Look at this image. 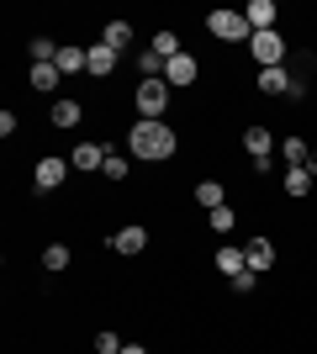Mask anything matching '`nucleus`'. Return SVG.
<instances>
[{
    "instance_id": "obj_18",
    "label": "nucleus",
    "mask_w": 317,
    "mask_h": 354,
    "mask_svg": "<svg viewBox=\"0 0 317 354\" xmlns=\"http://www.w3.org/2000/svg\"><path fill=\"white\" fill-rule=\"evenodd\" d=\"M148 48H153V53H159L164 64H169V59H180V53H185V48H180V37H175L169 27H164V32H153V43H148Z\"/></svg>"
},
{
    "instance_id": "obj_27",
    "label": "nucleus",
    "mask_w": 317,
    "mask_h": 354,
    "mask_svg": "<svg viewBox=\"0 0 317 354\" xmlns=\"http://www.w3.org/2000/svg\"><path fill=\"white\" fill-rule=\"evenodd\" d=\"M106 180H127V153H106Z\"/></svg>"
},
{
    "instance_id": "obj_12",
    "label": "nucleus",
    "mask_w": 317,
    "mask_h": 354,
    "mask_svg": "<svg viewBox=\"0 0 317 354\" xmlns=\"http://www.w3.org/2000/svg\"><path fill=\"white\" fill-rule=\"evenodd\" d=\"M243 16H249V27H254V32H270L275 27V0H249Z\"/></svg>"
},
{
    "instance_id": "obj_17",
    "label": "nucleus",
    "mask_w": 317,
    "mask_h": 354,
    "mask_svg": "<svg viewBox=\"0 0 317 354\" xmlns=\"http://www.w3.org/2000/svg\"><path fill=\"white\" fill-rule=\"evenodd\" d=\"M117 64H122L117 48H106V43H95V48H90V74H111Z\"/></svg>"
},
{
    "instance_id": "obj_28",
    "label": "nucleus",
    "mask_w": 317,
    "mask_h": 354,
    "mask_svg": "<svg viewBox=\"0 0 317 354\" xmlns=\"http://www.w3.org/2000/svg\"><path fill=\"white\" fill-rule=\"evenodd\" d=\"M227 286H233V291H238V296H249V291H254V286H259V275H254V270H238V275H233V281H227Z\"/></svg>"
},
{
    "instance_id": "obj_6",
    "label": "nucleus",
    "mask_w": 317,
    "mask_h": 354,
    "mask_svg": "<svg viewBox=\"0 0 317 354\" xmlns=\"http://www.w3.org/2000/svg\"><path fill=\"white\" fill-rule=\"evenodd\" d=\"M69 169H85V175L106 169V148L101 143H75V148H69Z\"/></svg>"
},
{
    "instance_id": "obj_3",
    "label": "nucleus",
    "mask_w": 317,
    "mask_h": 354,
    "mask_svg": "<svg viewBox=\"0 0 317 354\" xmlns=\"http://www.w3.org/2000/svg\"><path fill=\"white\" fill-rule=\"evenodd\" d=\"M206 32L217 37V43H249V37H254V27H249V16H243V11H211Z\"/></svg>"
},
{
    "instance_id": "obj_19",
    "label": "nucleus",
    "mask_w": 317,
    "mask_h": 354,
    "mask_svg": "<svg viewBox=\"0 0 317 354\" xmlns=\"http://www.w3.org/2000/svg\"><path fill=\"white\" fill-rule=\"evenodd\" d=\"M27 80H32V90H59V80H64V74H59V64H32V74H27Z\"/></svg>"
},
{
    "instance_id": "obj_26",
    "label": "nucleus",
    "mask_w": 317,
    "mask_h": 354,
    "mask_svg": "<svg viewBox=\"0 0 317 354\" xmlns=\"http://www.w3.org/2000/svg\"><path fill=\"white\" fill-rule=\"evenodd\" d=\"M27 53H32V64H59V48L48 43V37H32V48H27Z\"/></svg>"
},
{
    "instance_id": "obj_10",
    "label": "nucleus",
    "mask_w": 317,
    "mask_h": 354,
    "mask_svg": "<svg viewBox=\"0 0 317 354\" xmlns=\"http://www.w3.org/2000/svg\"><path fill=\"white\" fill-rule=\"evenodd\" d=\"M243 148H249V159H275V138H270V127H249L243 133Z\"/></svg>"
},
{
    "instance_id": "obj_30",
    "label": "nucleus",
    "mask_w": 317,
    "mask_h": 354,
    "mask_svg": "<svg viewBox=\"0 0 317 354\" xmlns=\"http://www.w3.org/2000/svg\"><path fill=\"white\" fill-rule=\"evenodd\" d=\"M122 354H148V349H143V344H122Z\"/></svg>"
},
{
    "instance_id": "obj_15",
    "label": "nucleus",
    "mask_w": 317,
    "mask_h": 354,
    "mask_svg": "<svg viewBox=\"0 0 317 354\" xmlns=\"http://www.w3.org/2000/svg\"><path fill=\"white\" fill-rule=\"evenodd\" d=\"M101 43H106V48H117V53H127V48H133V27H127V21H106Z\"/></svg>"
},
{
    "instance_id": "obj_11",
    "label": "nucleus",
    "mask_w": 317,
    "mask_h": 354,
    "mask_svg": "<svg viewBox=\"0 0 317 354\" xmlns=\"http://www.w3.org/2000/svg\"><path fill=\"white\" fill-rule=\"evenodd\" d=\"M111 249L117 254H143L148 249V227H122V233H111Z\"/></svg>"
},
{
    "instance_id": "obj_13",
    "label": "nucleus",
    "mask_w": 317,
    "mask_h": 354,
    "mask_svg": "<svg viewBox=\"0 0 317 354\" xmlns=\"http://www.w3.org/2000/svg\"><path fill=\"white\" fill-rule=\"evenodd\" d=\"M59 74H90V48H59Z\"/></svg>"
},
{
    "instance_id": "obj_4",
    "label": "nucleus",
    "mask_w": 317,
    "mask_h": 354,
    "mask_svg": "<svg viewBox=\"0 0 317 354\" xmlns=\"http://www.w3.org/2000/svg\"><path fill=\"white\" fill-rule=\"evenodd\" d=\"M249 53H254L259 59V69H275V64H286V37H280V32H254V37H249Z\"/></svg>"
},
{
    "instance_id": "obj_24",
    "label": "nucleus",
    "mask_w": 317,
    "mask_h": 354,
    "mask_svg": "<svg viewBox=\"0 0 317 354\" xmlns=\"http://www.w3.org/2000/svg\"><path fill=\"white\" fill-rule=\"evenodd\" d=\"M307 191H312V169L307 164L302 169H286V196H307Z\"/></svg>"
},
{
    "instance_id": "obj_25",
    "label": "nucleus",
    "mask_w": 317,
    "mask_h": 354,
    "mask_svg": "<svg viewBox=\"0 0 317 354\" xmlns=\"http://www.w3.org/2000/svg\"><path fill=\"white\" fill-rule=\"evenodd\" d=\"M137 74H143V80H164V59H159V53H137Z\"/></svg>"
},
{
    "instance_id": "obj_9",
    "label": "nucleus",
    "mask_w": 317,
    "mask_h": 354,
    "mask_svg": "<svg viewBox=\"0 0 317 354\" xmlns=\"http://www.w3.org/2000/svg\"><path fill=\"white\" fill-rule=\"evenodd\" d=\"M291 80H296V74H291L286 64H275V69H259V90H265V95H291Z\"/></svg>"
},
{
    "instance_id": "obj_14",
    "label": "nucleus",
    "mask_w": 317,
    "mask_h": 354,
    "mask_svg": "<svg viewBox=\"0 0 317 354\" xmlns=\"http://www.w3.org/2000/svg\"><path fill=\"white\" fill-rule=\"evenodd\" d=\"M217 270H222L227 281H233L238 270H249V259H243V249H238V243H222V249H217Z\"/></svg>"
},
{
    "instance_id": "obj_21",
    "label": "nucleus",
    "mask_w": 317,
    "mask_h": 354,
    "mask_svg": "<svg viewBox=\"0 0 317 354\" xmlns=\"http://www.w3.org/2000/svg\"><path fill=\"white\" fill-rule=\"evenodd\" d=\"M196 201H201V207H206V212L227 207V201H222V180H201V185H196Z\"/></svg>"
},
{
    "instance_id": "obj_16",
    "label": "nucleus",
    "mask_w": 317,
    "mask_h": 354,
    "mask_svg": "<svg viewBox=\"0 0 317 354\" xmlns=\"http://www.w3.org/2000/svg\"><path fill=\"white\" fill-rule=\"evenodd\" d=\"M79 117H85V111H79V101H59V95H53V127H64V133H69V127H79Z\"/></svg>"
},
{
    "instance_id": "obj_2",
    "label": "nucleus",
    "mask_w": 317,
    "mask_h": 354,
    "mask_svg": "<svg viewBox=\"0 0 317 354\" xmlns=\"http://www.w3.org/2000/svg\"><path fill=\"white\" fill-rule=\"evenodd\" d=\"M137 122H164L169 111V85L164 80H137Z\"/></svg>"
},
{
    "instance_id": "obj_8",
    "label": "nucleus",
    "mask_w": 317,
    "mask_h": 354,
    "mask_svg": "<svg viewBox=\"0 0 317 354\" xmlns=\"http://www.w3.org/2000/svg\"><path fill=\"white\" fill-rule=\"evenodd\" d=\"M243 259H249L254 275H265V270L275 265V243H270V238H249V243H243Z\"/></svg>"
},
{
    "instance_id": "obj_29",
    "label": "nucleus",
    "mask_w": 317,
    "mask_h": 354,
    "mask_svg": "<svg viewBox=\"0 0 317 354\" xmlns=\"http://www.w3.org/2000/svg\"><path fill=\"white\" fill-rule=\"evenodd\" d=\"M95 354H122V339L106 328V333H95Z\"/></svg>"
},
{
    "instance_id": "obj_31",
    "label": "nucleus",
    "mask_w": 317,
    "mask_h": 354,
    "mask_svg": "<svg viewBox=\"0 0 317 354\" xmlns=\"http://www.w3.org/2000/svg\"><path fill=\"white\" fill-rule=\"evenodd\" d=\"M307 169H312V180H317V148H312V159H307Z\"/></svg>"
},
{
    "instance_id": "obj_23",
    "label": "nucleus",
    "mask_w": 317,
    "mask_h": 354,
    "mask_svg": "<svg viewBox=\"0 0 317 354\" xmlns=\"http://www.w3.org/2000/svg\"><path fill=\"white\" fill-rule=\"evenodd\" d=\"M69 259H75V254H69V243H48V249H43V270H53V275H59V270H69Z\"/></svg>"
},
{
    "instance_id": "obj_20",
    "label": "nucleus",
    "mask_w": 317,
    "mask_h": 354,
    "mask_svg": "<svg viewBox=\"0 0 317 354\" xmlns=\"http://www.w3.org/2000/svg\"><path fill=\"white\" fill-rule=\"evenodd\" d=\"M280 159L291 164V169H302L312 153H307V138H280Z\"/></svg>"
},
{
    "instance_id": "obj_5",
    "label": "nucleus",
    "mask_w": 317,
    "mask_h": 354,
    "mask_svg": "<svg viewBox=\"0 0 317 354\" xmlns=\"http://www.w3.org/2000/svg\"><path fill=\"white\" fill-rule=\"evenodd\" d=\"M196 80H201V64L191 59V53H180V59L164 64V85L169 90H185V85H196Z\"/></svg>"
},
{
    "instance_id": "obj_1",
    "label": "nucleus",
    "mask_w": 317,
    "mask_h": 354,
    "mask_svg": "<svg viewBox=\"0 0 317 354\" xmlns=\"http://www.w3.org/2000/svg\"><path fill=\"white\" fill-rule=\"evenodd\" d=\"M175 148H180V138L169 122H133V133H127V153L143 164H164Z\"/></svg>"
},
{
    "instance_id": "obj_22",
    "label": "nucleus",
    "mask_w": 317,
    "mask_h": 354,
    "mask_svg": "<svg viewBox=\"0 0 317 354\" xmlns=\"http://www.w3.org/2000/svg\"><path fill=\"white\" fill-rule=\"evenodd\" d=\"M206 227H211V233H233V227H238V212H233V207H217V212H206Z\"/></svg>"
},
{
    "instance_id": "obj_7",
    "label": "nucleus",
    "mask_w": 317,
    "mask_h": 354,
    "mask_svg": "<svg viewBox=\"0 0 317 354\" xmlns=\"http://www.w3.org/2000/svg\"><path fill=\"white\" fill-rule=\"evenodd\" d=\"M64 175H69V159H43V164H37V175H32V180H37V185H32V191H59V185H64Z\"/></svg>"
}]
</instances>
